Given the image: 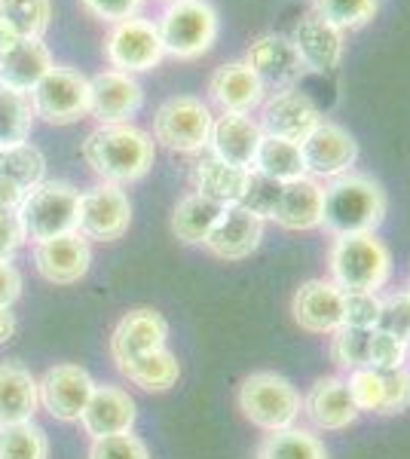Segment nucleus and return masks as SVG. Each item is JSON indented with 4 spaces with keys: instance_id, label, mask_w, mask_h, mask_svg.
<instances>
[{
    "instance_id": "obj_1",
    "label": "nucleus",
    "mask_w": 410,
    "mask_h": 459,
    "mask_svg": "<svg viewBox=\"0 0 410 459\" xmlns=\"http://www.w3.org/2000/svg\"><path fill=\"white\" fill-rule=\"evenodd\" d=\"M156 144L135 123L95 126L83 142V160L104 184L129 187L153 169Z\"/></svg>"
},
{
    "instance_id": "obj_2",
    "label": "nucleus",
    "mask_w": 410,
    "mask_h": 459,
    "mask_svg": "<svg viewBox=\"0 0 410 459\" xmlns=\"http://www.w3.org/2000/svg\"><path fill=\"white\" fill-rule=\"evenodd\" d=\"M386 199L383 184L364 172H349L325 184V205H322V230L327 236H349V233H377L386 221Z\"/></svg>"
},
{
    "instance_id": "obj_3",
    "label": "nucleus",
    "mask_w": 410,
    "mask_h": 459,
    "mask_svg": "<svg viewBox=\"0 0 410 459\" xmlns=\"http://www.w3.org/2000/svg\"><path fill=\"white\" fill-rule=\"evenodd\" d=\"M327 279L343 294H379L392 279V251L377 233L334 236L327 246Z\"/></svg>"
},
{
    "instance_id": "obj_4",
    "label": "nucleus",
    "mask_w": 410,
    "mask_h": 459,
    "mask_svg": "<svg viewBox=\"0 0 410 459\" xmlns=\"http://www.w3.org/2000/svg\"><path fill=\"white\" fill-rule=\"evenodd\" d=\"M242 417L260 432H282V429L301 426L303 395L288 377L275 371H255L240 383L236 392Z\"/></svg>"
},
{
    "instance_id": "obj_5",
    "label": "nucleus",
    "mask_w": 410,
    "mask_h": 459,
    "mask_svg": "<svg viewBox=\"0 0 410 459\" xmlns=\"http://www.w3.org/2000/svg\"><path fill=\"white\" fill-rule=\"evenodd\" d=\"M162 49L178 62H196L212 53L221 31V19L208 0H175L166 4L156 19Z\"/></svg>"
},
{
    "instance_id": "obj_6",
    "label": "nucleus",
    "mask_w": 410,
    "mask_h": 459,
    "mask_svg": "<svg viewBox=\"0 0 410 459\" xmlns=\"http://www.w3.org/2000/svg\"><path fill=\"white\" fill-rule=\"evenodd\" d=\"M212 105L199 95H171L162 101L153 114V144L166 147L171 153L196 157L208 151V135H212Z\"/></svg>"
},
{
    "instance_id": "obj_7",
    "label": "nucleus",
    "mask_w": 410,
    "mask_h": 459,
    "mask_svg": "<svg viewBox=\"0 0 410 459\" xmlns=\"http://www.w3.org/2000/svg\"><path fill=\"white\" fill-rule=\"evenodd\" d=\"M80 190L68 181H40L25 194L19 205V221L25 227V239L43 242L52 236H65L77 230Z\"/></svg>"
},
{
    "instance_id": "obj_8",
    "label": "nucleus",
    "mask_w": 410,
    "mask_h": 459,
    "mask_svg": "<svg viewBox=\"0 0 410 459\" xmlns=\"http://www.w3.org/2000/svg\"><path fill=\"white\" fill-rule=\"evenodd\" d=\"M28 95L34 117L49 126H71L89 117V77L71 65H52Z\"/></svg>"
},
{
    "instance_id": "obj_9",
    "label": "nucleus",
    "mask_w": 410,
    "mask_h": 459,
    "mask_svg": "<svg viewBox=\"0 0 410 459\" xmlns=\"http://www.w3.org/2000/svg\"><path fill=\"white\" fill-rule=\"evenodd\" d=\"M104 58H108V65L114 71L132 74V77L160 68V62L166 58V49H162L156 22L132 16L110 25L108 37H104Z\"/></svg>"
},
{
    "instance_id": "obj_10",
    "label": "nucleus",
    "mask_w": 410,
    "mask_h": 459,
    "mask_svg": "<svg viewBox=\"0 0 410 459\" xmlns=\"http://www.w3.org/2000/svg\"><path fill=\"white\" fill-rule=\"evenodd\" d=\"M132 203L129 194L117 184H95L80 194L77 209V233L89 242H117L129 233Z\"/></svg>"
},
{
    "instance_id": "obj_11",
    "label": "nucleus",
    "mask_w": 410,
    "mask_h": 459,
    "mask_svg": "<svg viewBox=\"0 0 410 459\" xmlns=\"http://www.w3.org/2000/svg\"><path fill=\"white\" fill-rule=\"evenodd\" d=\"M303 153V166L307 175L316 181H334L340 175L355 172V162H359V142L346 126L322 120L316 129L310 132V138L301 144Z\"/></svg>"
},
{
    "instance_id": "obj_12",
    "label": "nucleus",
    "mask_w": 410,
    "mask_h": 459,
    "mask_svg": "<svg viewBox=\"0 0 410 459\" xmlns=\"http://www.w3.org/2000/svg\"><path fill=\"white\" fill-rule=\"evenodd\" d=\"M257 123L264 135L285 138V142L303 144L310 132L325 120L322 108L310 99L301 89H279V92H266L264 105L257 108Z\"/></svg>"
},
{
    "instance_id": "obj_13",
    "label": "nucleus",
    "mask_w": 410,
    "mask_h": 459,
    "mask_svg": "<svg viewBox=\"0 0 410 459\" xmlns=\"http://www.w3.org/2000/svg\"><path fill=\"white\" fill-rule=\"evenodd\" d=\"M95 392V380L86 368L80 365H52L47 374L37 380V395L40 407L58 423H80L89 398Z\"/></svg>"
},
{
    "instance_id": "obj_14",
    "label": "nucleus",
    "mask_w": 410,
    "mask_h": 459,
    "mask_svg": "<svg viewBox=\"0 0 410 459\" xmlns=\"http://www.w3.org/2000/svg\"><path fill=\"white\" fill-rule=\"evenodd\" d=\"M242 62L257 74V80L264 83L266 92L294 89L307 77V68H303L301 56H297L288 34H275V31L257 34L249 43V53H245Z\"/></svg>"
},
{
    "instance_id": "obj_15",
    "label": "nucleus",
    "mask_w": 410,
    "mask_h": 459,
    "mask_svg": "<svg viewBox=\"0 0 410 459\" xmlns=\"http://www.w3.org/2000/svg\"><path fill=\"white\" fill-rule=\"evenodd\" d=\"M144 108V86L132 74L104 68L89 77V117L99 126L132 123V117Z\"/></svg>"
},
{
    "instance_id": "obj_16",
    "label": "nucleus",
    "mask_w": 410,
    "mask_h": 459,
    "mask_svg": "<svg viewBox=\"0 0 410 459\" xmlns=\"http://www.w3.org/2000/svg\"><path fill=\"white\" fill-rule=\"evenodd\" d=\"M166 340H169V322L162 318V313H156L151 307H135L110 331V359H114L117 371H120V368L141 359V355L162 350Z\"/></svg>"
},
{
    "instance_id": "obj_17",
    "label": "nucleus",
    "mask_w": 410,
    "mask_h": 459,
    "mask_svg": "<svg viewBox=\"0 0 410 459\" xmlns=\"http://www.w3.org/2000/svg\"><path fill=\"white\" fill-rule=\"evenodd\" d=\"M266 233V221L255 218L249 209L242 205H223L218 224L212 227V233L205 236L203 248L218 261H245L260 248Z\"/></svg>"
},
{
    "instance_id": "obj_18",
    "label": "nucleus",
    "mask_w": 410,
    "mask_h": 459,
    "mask_svg": "<svg viewBox=\"0 0 410 459\" xmlns=\"http://www.w3.org/2000/svg\"><path fill=\"white\" fill-rule=\"evenodd\" d=\"M303 417L310 420L312 432H343V429L359 423V407L346 389V377L327 374L312 380L303 395Z\"/></svg>"
},
{
    "instance_id": "obj_19",
    "label": "nucleus",
    "mask_w": 410,
    "mask_h": 459,
    "mask_svg": "<svg viewBox=\"0 0 410 459\" xmlns=\"http://www.w3.org/2000/svg\"><path fill=\"white\" fill-rule=\"evenodd\" d=\"M34 266L49 285H77L92 266V246L77 230L34 242Z\"/></svg>"
},
{
    "instance_id": "obj_20",
    "label": "nucleus",
    "mask_w": 410,
    "mask_h": 459,
    "mask_svg": "<svg viewBox=\"0 0 410 459\" xmlns=\"http://www.w3.org/2000/svg\"><path fill=\"white\" fill-rule=\"evenodd\" d=\"M291 316L307 334L331 337L343 328V291L331 279H310L291 298Z\"/></svg>"
},
{
    "instance_id": "obj_21",
    "label": "nucleus",
    "mask_w": 410,
    "mask_h": 459,
    "mask_svg": "<svg viewBox=\"0 0 410 459\" xmlns=\"http://www.w3.org/2000/svg\"><path fill=\"white\" fill-rule=\"evenodd\" d=\"M208 105H214L221 114H255L264 105L266 89L257 80V74L242 62L218 65L208 77Z\"/></svg>"
},
{
    "instance_id": "obj_22",
    "label": "nucleus",
    "mask_w": 410,
    "mask_h": 459,
    "mask_svg": "<svg viewBox=\"0 0 410 459\" xmlns=\"http://www.w3.org/2000/svg\"><path fill=\"white\" fill-rule=\"evenodd\" d=\"M288 37L307 74H331L340 68L343 53H346V34L337 31L331 22H325L316 13H307Z\"/></svg>"
},
{
    "instance_id": "obj_23",
    "label": "nucleus",
    "mask_w": 410,
    "mask_h": 459,
    "mask_svg": "<svg viewBox=\"0 0 410 459\" xmlns=\"http://www.w3.org/2000/svg\"><path fill=\"white\" fill-rule=\"evenodd\" d=\"M52 53L43 37H4L0 34V83L31 92L43 74L52 68Z\"/></svg>"
},
{
    "instance_id": "obj_24",
    "label": "nucleus",
    "mask_w": 410,
    "mask_h": 459,
    "mask_svg": "<svg viewBox=\"0 0 410 459\" xmlns=\"http://www.w3.org/2000/svg\"><path fill=\"white\" fill-rule=\"evenodd\" d=\"M260 142H264V129H260L257 117L218 114L212 123V135H208V153H214V157L230 162V166L251 169Z\"/></svg>"
},
{
    "instance_id": "obj_25",
    "label": "nucleus",
    "mask_w": 410,
    "mask_h": 459,
    "mask_svg": "<svg viewBox=\"0 0 410 459\" xmlns=\"http://www.w3.org/2000/svg\"><path fill=\"white\" fill-rule=\"evenodd\" d=\"M135 420H138V407L129 392L114 386V383H104V386L95 383V392L89 398L83 417H80V426H83L89 438H108V435L132 432Z\"/></svg>"
},
{
    "instance_id": "obj_26",
    "label": "nucleus",
    "mask_w": 410,
    "mask_h": 459,
    "mask_svg": "<svg viewBox=\"0 0 410 459\" xmlns=\"http://www.w3.org/2000/svg\"><path fill=\"white\" fill-rule=\"evenodd\" d=\"M322 205H325V184L316 178H297L282 187L279 205L273 212V224L291 233H312L322 230Z\"/></svg>"
},
{
    "instance_id": "obj_27",
    "label": "nucleus",
    "mask_w": 410,
    "mask_h": 459,
    "mask_svg": "<svg viewBox=\"0 0 410 459\" xmlns=\"http://www.w3.org/2000/svg\"><path fill=\"white\" fill-rule=\"evenodd\" d=\"M251 169L230 166V162L218 160L214 153H196L190 169V184L196 194L214 199L218 205H236L245 194Z\"/></svg>"
},
{
    "instance_id": "obj_28",
    "label": "nucleus",
    "mask_w": 410,
    "mask_h": 459,
    "mask_svg": "<svg viewBox=\"0 0 410 459\" xmlns=\"http://www.w3.org/2000/svg\"><path fill=\"white\" fill-rule=\"evenodd\" d=\"M40 395L37 380L19 361H0V426H16L34 420Z\"/></svg>"
},
{
    "instance_id": "obj_29",
    "label": "nucleus",
    "mask_w": 410,
    "mask_h": 459,
    "mask_svg": "<svg viewBox=\"0 0 410 459\" xmlns=\"http://www.w3.org/2000/svg\"><path fill=\"white\" fill-rule=\"evenodd\" d=\"M223 205H218L214 199H208L196 190L184 194L171 209V236H175L181 246H203L205 236L212 233V227L218 224Z\"/></svg>"
},
{
    "instance_id": "obj_30",
    "label": "nucleus",
    "mask_w": 410,
    "mask_h": 459,
    "mask_svg": "<svg viewBox=\"0 0 410 459\" xmlns=\"http://www.w3.org/2000/svg\"><path fill=\"white\" fill-rule=\"evenodd\" d=\"M120 374L132 386L144 392H169L171 386H178L181 365H178V355L169 346H162V350H153L135 361H129L126 368H120Z\"/></svg>"
},
{
    "instance_id": "obj_31",
    "label": "nucleus",
    "mask_w": 410,
    "mask_h": 459,
    "mask_svg": "<svg viewBox=\"0 0 410 459\" xmlns=\"http://www.w3.org/2000/svg\"><path fill=\"white\" fill-rule=\"evenodd\" d=\"M251 172L266 175V178H273V181H279V184H291V181H297V178H307V166H303L301 144L285 142V138L264 135V142H260V147H257V157H255Z\"/></svg>"
},
{
    "instance_id": "obj_32",
    "label": "nucleus",
    "mask_w": 410,
    "mask_h": 459,
    "mask_svg": "<svg viewBox=\"0 0 410 459\" xmlns=\"http://www.w3.org/2000/svg\"><path fill=\"white\" fill-rule=\"evenodd\" d=\"M255 459H327V447L312 429L291 426L282 432L264 435Z\"/></svg>"
},
{
    "instance_id": "obj_33",
    "label": "nucleus",
    "mask_w": 410,
    "mask_h": 459,
    "mask_svg": "<svg viewBox=\"0 0 410 459\" xmlns=\"http://www.w3.org/2000/svg\"><path fill=\"white\" fill-rule=\"evenodd\" d=\"M52 19V0H0V34L43 37Z\"/></svg>"
},
{
    "instance_id": "obj_34",
    "label": "nucleus",
    "mask_w": 410,
    "mask_h": 459,
    "mask_svg": "<svg viewBox=\"0 0 410 459\" xmlns=\"http://www.w3.org/2000/svg\"><path fill=\"white\" fill-rule=\"evenodd\" d=\"M34 120L37 117L31 108V95L0 83V147L28 142Z\"/></svg>"
},
{
    "instance_id": "obj_35",
    "label": "nucleus",
    "mask_w": 410,
    "mask_h": 459,
    "mask_svg": "<svg viewBox=\"0 0 410 459\" xmlns=\"http://www.w3.org/2000/svg\"><path fill=\"white\" fill-rule=\"evenodd\" d=\"M0 175L10 178L19 190L28 194L40 181H47V157L31 142L4 147V153H0Z\"/></svg>"
},
{
    "instance_id": "obj_36",
    "label": "nucleus",
    "mask_w": 410,
    "mask_h": 459,
    "mask_svg": "<svg viewBox=\"0 0 410 459\" xmlns=\"http://www.w3.org/2000/svg\"><path fill=\"white\" fill-rule=\"evenodd\" d=\"M310 13L331 22L343 34L371 25L379 13V0H310Z\"/></svg>"
},
{
    "instance_id": "obj_37",
    "label": "nucleus",
    "mask_w": 410,
    "mask_h": 459,
    "mask_svg": "<svg viewBox=\"0 0 410 459\" xmlns=\"http://www.w3.org/2000/svg\"><path fill=\"white\" fill-rule=\"evenodd\" d=\"M0 459H49V438L34 420L0 426Z\"/></svg>"
},
{
    "instance_id": "obj_38",
    "label": "nucleus",
    "mask_w": 410,
    "mask_h": 459,
    "mask_svg": "<svg viewBox=\"0 0 410 459\" xmlns=\"http://www.w3.org/2000/svg\"><path fill=\"white\" fill-rule=\"evenodd\" d=\"M371 334L374 331H362V328H346L343 325L340 331L331 334V343H327V355H331L337 374H353L359 368H368V350H371Z\"/></svg>"
},
{
    "instance_id": "obj_39",
    "label": "nucleus",
    "mask_w": 410,
    "mask_h": 459,
    "mask_svg": "<svg viewBox=\"0 0 410 459\" xmlns=\"http://www.w3.org/2000/svg\"><path fill=\"white\" fill-rule=\"evenodd\" d=\"M377 331H383V334H392V337L410 343V294L405 291V288L389 291V294H379Z\"/></svg>"
},
{
    "instance_id": "obj_40",
    "label": "nucleus",
    "mask_w": 410,
    "mask_h": 459,
    "mask_svg": "<svg viewBox=\"0 0 410 459\" xmlns=\"http://www.w3.org/2000/svg\"><path fill=\"white\" fill-rule=\"evenodd\" d=\"M282 187H285V184L273 181V178H266V175L251 172L249 184H245V194H242V199L236 205L249 209L260 221H273V212H275V205H279Z\"/></svg>"
},
{
    "instance_id": "obj_41",
    "label": "nucleus",
    "mask_w": 410,
    "mask_h": 459,
    "mask_svg": "<svg viewBox=\"0 0 410 459\" xmlns=\"http://www.w3.org/2000/svg\"><path fill=\"white\" fill-rule=\"evenodd\" d=\"M346 389L353 395V404L359 407V413H377L383 404V371L374 368H359V371L346 374Z\"/></svg>"
},
{
    "instance_id": "obj_42",
    "label": "nucleus",
    "mask_w": 410,
    "mask_h": 459,
    "mask_svg": "<svg viewBox=\"0 0 410 459\" xmlns=\"http://www.w3.org/2000/svg\"><path fill=\"white\" fill-rule=\"evenodd\" d=\"M407 365H410V343L392 334H383V331L371 334L368 368H374V371H398V368Z\"/></svg>"
},
{
    "instance_id": "obj_43",
    "label": "nucleus",
    "mask_w": 410,
    "mask_h": 459,
    "mask_svg": "<svg viewBox=\"0 0 410 459\" xmlns=\"http://www.w3.org/2000/svg\"><path fill=\"white\" fill-rule=\"evenodd\" d=\"M86 459H151V447L132 432L92 438Z\"/></svg>"
},
{
    "instance_id": "obj_44",
    "label": "nucleus",
    "mask_w": 410,
    "mask_h": 459,
    "mask_svg": "<svg viewBox=\"0 0 410 459\" xmlns=\"http://www.w3.org/2000/svg\"><path fill=\"white\" fill-rule=\"evenodd\" d=\"M379 294H343V325L346 328L377 331Z\"/></svg>"
},
{
    "instance_id": "obj_45",
    "label": "nucleus",
    "mask_w": 410,
    "mask_h": 459,
    "mask_svg": "<svg viewBox=\"0 0 410 459\" xmlns=\"http://www.w3.org/2000/svg\"><path fill=\"white\" fill-rule=\"evenodd\" d=\"M410 407V365L398 371H383V404L379 417H395Z\"/></svg>"
},
{
    "instance_id": "obj_46",
    "label": "nucleus",
    "mask_w": 410,
    "mask_h": 459,
    "mask_svg": "<svg viewBox=\"0 0 410 459\" xmlns=\"http://www.w3.org/2000/svg\"><path fill=\"white\" fill-rule=\"evenodd\" d=\"M86 16L104 22V25H117L123 19H132L141 13L144 0H80Z\"/></svg>"
},
{
    "instance_id": "obj_47",
    "label": "nucleus",
    "mask_w": 410,
    "mask_h": 459,
    "mask_svg": "<svg viewBox=\"0 0 410 459\" xmlns=\"http://www.w3.org/2000/svg\"><path fill=\"white\" fill-rule=\"evenodd\" d=\"M25 242V227L16 209H0V261H13V255Z\"/></svg>"
},
{
    "instance_id": "obj_48",
    "label": "nucleus",
    "mask_w": 410,
    "mask_h": 459,
    "mask_svg": "<svg viewBox=\"0 0 410 459\" xmlns=\"http://www.w3.org/2000/svg\"><path fill=\"white\" fill-rule=\"evenodd\" d=\"M22 294V273L16 264L0 261V307H13Z\"/></svg>"
},
{
    "instance_id": "obj_49",
    "label": "nucleus",
    "mask_w": 410,
    "mask_h": 459,
    "mask_svg": "<svg viewBox=\"0 0 410 459\" xmlns=\"http://www.w3.org/2000/svg\"><path fill=\"white\" fill-rule=\"evenodd\" d=\"M22 199H25V190H19L10 178L0 175V209H19Z\"/></svg>"
},
{
    "instance_id": "obj_50",
    "label": "nucleus",
    "mask_w": 410,
    "mask_h": 459,
    "mask_svg": "<svg viewBox=\"0 0 410 459\" xmlns=\"http://www.w3.org/2000/svg\"><path fill=\"white\" fill-rule=\"evenodd\" d=\"M13 334H16V313L13 307H0V346L13 340Z\"/></svg>"
},
{
    "instance_id": "obj_51",
    "label": "nucleus",
    "mask_w": 410,
    "mask_h": 459,
    "mask_svg": "<svg viewBox=\"0 0 410 459\" xmlns=\"http://www.w3.org/2000/svg\"><path fill=\"white\" fill-rule=\"evenodd\" d=\"M405 291L410 294V273H407V282H405Z\"/></svg>"
},
{
    "instance_id": "obj_52",
    "label": "nucleus",
    "mask_w": 410,
    "mask_h": 459,
    "mask_svg": "<svg viewBox=\"0 0 410 459\" xmlns=\"http://www.w3.org/2000/svg\"><path fill=\"white\" fill-rule=\"evenodd\" d=\"M166 4H175V0H166Z\"/></svg>"
},
{
    "instance_id": "obj_53",
    "label": "nucleus",
    "mask_w": 410,
    "mask_h": 459,
    "mask_svg": "<svg viewBox=\"0 0 410 459\" xmlns=\"http://www.w3.org/2000/svg\"><path fill=\"white\" fill-rule=\"evenodd\" d=\"M0 153H4V147H0Z\"/></svg>"
}]
</instances>
